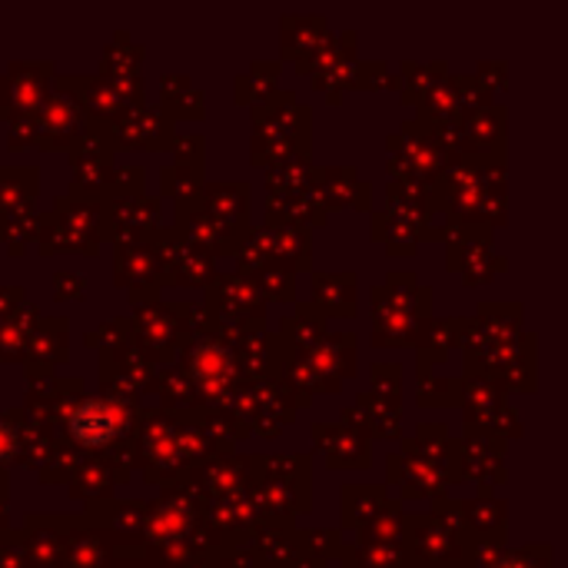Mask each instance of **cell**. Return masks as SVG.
Listing matches in <instances>:
<instances>
[{"mask_svg":"<svg viewBox=\"0 0 568 568\" xmlns=\"http://www.w3.org/2000/svg\"><path fill=\"white\" fill-rule=\"evenodd\" d=\"M160 203L146 200L143 193L136 196H110L100 203V233L110 236L116 246L120 243H140L153 236Z\"/></svg>","mask_w":568,"mask_h":568,"instance_id":"4fadbf2b","label":"cell"},{"mask_svg":"<svg viewBox=\"0 0 568 568\" xmlns=\"http://www.w3.org/2000/svg\"><path fill=\"white\" fill-rule=\"evenodd\" d=\"M429 326V290L413 273H389L386 286L373 293V343L409 346Z\"/></svg>","mask_w":568,"mask_h":568,"instance_id":"5b68a950","label":"cell"},{"mask_svg":"<svg viewBox=\"0 0 568 568\" xmlns=\"http://www.w3.org/2000/svg\"><path fill=\"white\" fill-rule=\"evenodd\" d=\"M7 146H10V150H27V146H37V126H33V116H30V120H10V136H7Z\"/></svg>","mask_w":568,"mask_h":568,"instance_id":"ab89813d","label":"cell"},{"mask_svg":"<svg viewBox=\"0 0 568 568\" xmlns=\"http://www.w3.org/2000/svg\"><path fill=\"white\" fill-rule=\"evenodd\" d=\"M329 43H333V33L326 30L323 17H283V53L286 57L306 60Z\"/></svg>","mask_w":568,"mask_h":568,"instance_id":"cb8c5ba5","label":"cell"},{"mask_svg":"<svg viewBox=\"0 0 568 568\" xmlns=\"http://www.w3.org/2000/svg\"><path fill=\"white\" fill-rule=\"evenodd\" d=\"M346 568H406V552L403 546L363 542L356 552V562H346Z\"/></svg>","mask_w":568,"mask_h":568,"instance_id":"d590c367","label":"cell"},{"mask_svg":"<svg viewBox=\"0 0 568 568\" xmlns=\"http://www.w3.org/2000/svg\"><path fill=\"white\" fill-rule=\"evenodd\" d=\"M37 193L33 170H0V220L27 213Z\"/></svg>","mask_w":568,"mask_h":568,"instance_id":"f546056e","label":"cell"},{"mask_svg":"<svg viewBox=\"0 0 568 568\" xmlns=\"http://www.w3.org/2000/svg\"><path fill=\"white\" fill-rule=\"evenodd\" d=\"M106 523L113 532H123V536H136L143 532V523H146V509L140 503H116L106 509Z\"/></svg>","mask_w":568,"mask_h":568,"instance_id":"8d00e7d4","label":"cell"},{"mask_svg":"<svg viewBox=\"0 0 568 568\" xmlns=\"http://www.w3.org/2000/svg\"><path fill=\"white\" fill-rule=\"evenodd\" d=\"M53 423L63 429L70 449L97 453L103 459L113 446L126 453V439L133 433V406L110 403L103 396H83V389L70 403H60L53 386Z\"/></svg>","mask_w":568,"mask_h":568,"instance_id":"3957f363","label":"cell"},{"mask_svg":"<svg viewBox=\"0 0 568 568\" xmlns=\"http://www.w3.org/2000/svg\"><path fill=\"white\" fill-rule=\"evenodd\" d=\"M463 339V323L459 320H439L426 326V339L419 349V366L433 369L436 363H446V356L459 346Z\"/></svg>","mask_w":568,"mask_h":568,"instance_id":"1f68e13d","label":"cell"},{"mask_svg":"<svg viewBox=\"0 0 568 568\" xmlns=\"http://www.w3.org/2000/svg\"><path fill=\"white\" fill-rule=\"evenodd\" d=\"M270 263L286 270H303L310 263V230L306 226H266Z\"/></svg>","mask_w":568,"mask_h":568,"instance_id":"d4e9b609","label":"cell"},{"mask_svg":"<svg viewBox=\"0 0 568 568\" xmlns=\"http://www.w3.org/2000/svg\"><path fill=\"white\" fill-rule=\"evenodd\" d=\"M40 323V310L30 303H20L13 310V316L0 326V363L7 359H23V349L30 343V333Z\"/></svg>","mask_w":568,"mask_h":568,"instance_id":"83f0119b","label":"cell"},{"mask_svg":"<svg viewBox=\"0 0 568 568\" xmlns=\"http://www.w3.org/2000/svg\"><path fill=\"white\" fill-rule=\"evenodd\" d=\"M552 549L549 546H529L519 552H503L493 566L486 568H552Z\"/></svg>","mask_w":568,"mask_h":568,"instance_id":"74e56055","label":"cell"},{"mask_svg":"<svg viewBox=\"0 0 568 568\" xmlns=\"http://www.w3.org/2000/svg\"><path fill=\"white\" fill-rule=\"evenodd\" d=\"M250 499L270 526H286L296 513L310 509V463L293 459H253Z\"/></svg>","mask_w":568,"mask_h":568,"instance_id":"52a82bcc","label":"cell"},{"mask_svg":"<svg viewBox=\"0 0 568 568\" xmlns=\"http://www.w3.org/2000/svg\"><path fill=\"white\" fill-rule=\"evenodd\" d=\"M316 200L323 210H346V206H369V186L353 170H326L313 180Z\"/></svg>","mask_w":568,"mask_h":568,"instance_id":"44dd1931","label":"cell"},{"mask_svg":"<svg viewBox=\"0 0 568 568\" xmlns=\"http://www.w3.org/2000/svg\"><path fill=\"white\" fill-rule=\"evenodd\" d=\"M126 473L106 459H93V463H80V469L73 473L70 479V493L77 499H87V503H97V499H106L113 493L116 483H126L123 479Z\"/></svg>","mask_w":568,"mask_h":568,"instance_id":"484cf974","label":"cell"},{"mask_svg":"<svg viewBox=\"0 0 568 568\" xmlns=\"http://www.w3.org/2000/svg\"><path fill=\"white\" fill-rule=\"evenodd\" d=\"M383 506H386L383 489H376V486H346V493H343V526L366 532Z\"/></svg>","mask_w":568,"mask_h":568,"instance_id":"f1b7e54d","label":"cell"},{"mask_svg":"<svg viewBox=\"0 0 568 568\" xmlns=\"http://www.w3.org/2000/svg\"><path fill=\"white\" fill-rule=\"evenodd\" d=\"M70 153H73V183H77V190L73 193H97L100 186H106V180H110V173H113V166H110V156H113V146L106 143V133H103V126H93V133L87 130V133H80L77 136V143L70 146Z\"/></svg>","mask_w":568,"mask_h":568,"instance_id":"ac0fdd59","label":"cell"},{"mask_svg":"<svg viewBox=\"0 0 568 568\" xmlns=\"http://www.w3.org/2000/svg\"><path fill=\"white\" fill-rule=\"evenodd\" d=\"M27 552H23V539H13L10 536H0V568H27Z\"/></svg>","mask_w":568,"mask_h":568,"instance_id":"b9f144b4","label":"cell"},{"mask_svg":"<svg viewBox=\"0 0 568 568\" xmlns=\"http://www.w3.org/2000/svg\"><path fill=\"white\" fill-rule=\"evenodd\" d=\"M389 150H393L389 170L399 180L423 183V186H433L453 163V156L439 143L436 130L426 123H406L403 133L389 140Z\"/></svg>","mask_w":568,"mask_h":568,"instance_id":"30bf717a","label":"cell"},{"mask_svg":"<svg viewBox=\"0 0 568 568\" xmlns=\"http://www.w3.org/2000/svg\"><path fill=\"white\" fill-rule=\"evenodd\" d=\"M20 449V413H0V473L17 459Z\"/></svg>","mask_w":568,"mask_h":568,"instance_id":"f35d334b","label":"cell"},{"mask_svg":"<svg viewBox=\"0 0 568 568\" xmlns=\"http://www.w3.org/2000/svg\"><path fill=\"white\" fill-rule=\"evenodd\" d=\"M190 303H156V300H150V303H143V306H136V323H133V329H136V353L150 363V366H156V363H170L173 359V353L183 346V343H190L193 339V323L186 320L190 316Z\"/></svg>","mask_w":568,"mask_h":568,"instance_id":"ba28073f","label":"cell"},{"mask_svg":"<svg viewBox=\"0 0 568 568\" xmlns=\"http://www.w3.org/2000/svg\"><path fill=\"white\" fill-rule=\"evenodd\" d=\"M63 536L57 523H30L27 532L20 536L23 539V552H27V562H33L37 568H57L60 566V556H63Z\"/></svg>","mask_w":568,"mask_h":568,"instance_id":"4316f807","label":"cell"},{"mask_svg":"<svg viewBox=\"0 0 568 568\" xmlns=\"http://www.w3.org/2000/svg\"><path fill=\"white\" fill-rule=\"evenodd\" d=\"M253 286L260 290V296H276V300H293L296 293V273L286 270V266H263L253 273Z\"/></svg>","mask_w":568,"mask_h":568,"instance_id":"e575fe53","label":"cell"},{"mask_svg":"<svg viewBox=\"0 0 568 568\" xmlns=\"http://www.w3.org/2000/svg\"><path fill=\"white\" fill-rule=\"evenodd\" d=\"M310 113L296 103V93L276 90L266 103L253 106V163H280L290 156H310Z\"/></svg>","mask_w":568,"mask_h":568,"instance_id":"8992f818","label":"cell"},{"mask_svg":"<svg viewBox=\"0 0 568 568\" xmlns=\"http://www.w3.org/2000/svg\"><path fill=\"white\" fill-rule=\"evenodd\" d=\"M449 476H466L476 483H503V439L489 433H469L463 443H453L449 453Z\"/></svg>","mask_w":568,"mask_h":568,"instance_id":"2e32d148","label":"cell"},{"mask_svg":"<svg viewBox=\"0 0 568 568\" xmlns=\"http://www.w3.org/2000/svg\"><path fill=\"white\" fill-rule=\"evenodd\" d=\"M253 556L260 566L273 568H300L303 566V552H300V539L286 529V526H256L253 529Z\"/></svg>","mask_w":568,"mask_h":568,"instance_id":"7402d4cb","label":"cell"},{"mask_svg":"<svg viewBox=\"0 0 568 568\" xmlns=\"http://www.w3.org/2000/svg\"><path fill=\"white\" fill-rule=\"evenodd\" d=\"M449 263L463 273L466 286H483L493 280V266L506 270V260L493 253V226H453L449 230Z\"/></svg>","mask_w":568,"mask_h":568,"instance_id":"7c38bea8","label":"cell"},{"mask_svg":"<svg viewBox=\"0 0 568 568\" xmlns=\"http://www.w3.org/2000/svg\"><path fill=\"white\" fill-rule=\"evenodd\" d=\"M240 336L213 326L210 333H196L186 343L180 369L190 379L196 403H206L213 409H223V406L230 409L233 396L243 389V373H240V359H236Z\"/></svg>","mask_w":568,"mask_h":568,"instance_id":"277c9868","label":"cell"},{"mask_svg":"<svg viewBox=\"0 0 568 568\" xmlns=\"http://www.w3.org/2000/svg\"><path fill=\"white\" fill-rule=\"evenodd\" d=\"M220 568H260V562H256L253 552H246L243 546L230 542L226 546V562H220Z\"/></svg>","mask_w":568,"mask_h":568,"instance_id":"7bdbcfd3","label":"cell"},{"mask_svg":"<svg viewBox=\"0 0 568 568\" xmlns=\"http://www.w3.org/2000/svg\"><path fill=\"white\" fill-rule=\"evenodd\" d=\"M210 326L226 333H256L263 320V296L246 276H216L206 293Z\"/></svg>","mask_w":568,"mask_h":568,"instance_id":"8fae6325","label":"cell"},{"mask_svg":"<svg viewBox=\"0 0 568 568\" xmlns=\"http://www.w3.org/2000/svg\"><path fill=\"white\" fill-rule=\"evenodd\" d=\"M313 439L326 453L333 469H366L369 466V439H366V429H359V426L316 423Z\"/></svg>","mask_w":568,"mask_h":568,"instance_id":"d6986e66","label":"cell"},{"mask_svg":"<svg viewBox=\"0 0 568 568\" xmlns=\"http://www.w3.org/2000/svg\"><path fill=\"white\" fill-rule=\"evenodd\" d=\"M97 236H100V200L70 193V196L57 200V206L43 220V233L37 240H40V253H53V250L93 253Z\"/></svg>","mask_w":568,"mask_h":568,"instance_id":"9c48e42d","label":"cell"},{"mask_svg":"<svg viewBox=\"0 0 568 568\" xmlns=\"http://www.w3.org/2000/svg\"><path fill=\"white\" fill-rule=\"evenodd\" d=\"M140 463L153 483H170L183 476L196 459H206L210 443L200 429L196 413H143L140 419V439H136Z\"/></svg>","mask_w":568,"mask_h":568,"instance_id":"7a4b0ae2","label":"cell"},{"mask_svg":"<svg viewBox=\"0 0 568 568\" xmlns=\"http://www.w3.org/2000/svg\"><path fill=\"white\" fill-rule=\"evenodd\" d=\"M50 73H53V63H13L10 77L0 80V113H7L10 120L37 116L40 103L47 100Z\"/></svg>","mask_w":568,"mask_h":568,"instance_id":"5bb4252c","label":"cell"},{"mask_svg":"<svg viewBox=\"0 0 568 568\" xmlns=\"http://www.w3.org/2000/svg\"><path fill=\"white\" fill-rule=\"evenodd\" d=\"M27 373L30 376H50L60 363H67V323L63 320H43L30 333V343L23 349Z\"/></svg>","mask_w":568,"mask_h":568,"instance_id":"ffe728a7","label":"cell"},{"mask_svg":"<svg viewBox=\"0 0 568 568\" xmlns=\"http://www.w3.org/2000/svg\"><path fill=\"white\" fill-rule=\"evenodd\" d=\"M113 280L123 290H133V300H136V293H153L156 286L166 283L153 236L140 240V243H120L116 246V253H113Z\"/></svg>","mask_w":568,"mask_h":568,"instance_id":"e0dca14e","label":"cell"},{"mask_svg":"<svg viewBox=\"0 0 568 568\" xmlns=\"http://www.w3.org/2000/svg\"><path fill=\"white\" fill-rule=\"evenodd\" d=\"M316 170L310 166L306 156H290V160H280L270 176H266V186H270V196H300L310 190Z\"/></svg>","mask_w":568,"mask_h":568,"instance_id":"4dcf8cb0","label":"cell"},{"mask_svg":"<svg viewBox=\"0 0 568 568\" xmlns=\"http://www.w3.org/2000/svg\"><path fill=\"white\" fill-rule=\"evenodd\" d=\"M33 126H37V146L43 150H60V146H73L77 136L83 133V113L77 106V100L57 87L37 110L33 116Z\"/></svg>","mask_w":568,"mask_h":568,"instance_id":"9a60e30c","label":"cell"},{"mask_svg":"<svg viewBox=\"0 0 568 568\" xmlns=\"http://www.w3.org/2000/svg\"><path fill=\"white\" fill-rule=\"evenodd\" d=\"M23 303V290L20 286H10V290H0V326L13 316V310Z\"/></svg>","mask_w":568,"mask_h":568,"instance_id":"ee69618b","label":"cell"},{"mask_svg":"<svg viewBox=\"0 0 568 568\" xmlns=\"http://www.w3.org/2000/svg\"><path fill=\"white\" fill-rule=\"evenodd\" d=\"M316 310L323 316H356V276L353 273H316L313 276Z\"/></svg>","mask_w":568,"mask_h":568,"instance_id":"603a6c76","label":"cell"},{"mask_svg":"<svg viewBox=\"0 0 568 568\" xmlns=\"http://www.w3.org/2000/svg\"><path fill=\"white\" fill-rule=\"evenodd\" d=\"M63 568H100L103 566V546L93 532L80 529V532H67L63 536Z\"/></svg>","mask_w":568,"mask_h":568,"instance_id":"836d02e7","label":"cell"},{"mask_svg":"<svg viewBox=\"0 0 568 568\" xmlns=\"http://www.w3.org/2000/svg\"><path fill=\"white\" fill-rule=\"evenodd\" d=\"M163 113L173 116H203V93L186 77H163Z\"/></svg>","mask_w":568,"mask_h":568,"instance_id":"d6a6232c","label":"cell"},{"mask_svg":"<svg viewBox=\"0 0 568 568\" xmlns=\"http://www.w3.org/2000/svg\"><path fill=\"white\" fill-rule=\"evenodd\" d=\"M433 210L453 226H489L506 220V170L499 156L453 160L433 183Z\"/></svg>","mask_w":568,"mask_h":568,"instance_id":"6da1fadb","label":"cell"},{"mask_svg":"<svg viewBox=\"0 0 568 568\" xmlns=\"http://www.w3.org/2000/svg\"><path fill=\"white\" fill-rule=\"evenodd\" d=\"M53 296L57 300H80L83 296V280L70 270L53 273Z\"/></svg>","mask_w":568,"mask_h":568,"instance_id":"60d3db41","label":"cell"}]
</instances>
